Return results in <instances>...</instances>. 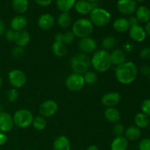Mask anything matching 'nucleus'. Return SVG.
Returning <instances> with one entry per match:
<instances>
[{
	"instance_id": "f257e3e1",
	"label": "nucleus",
	"mask_w": 150,
	"mask_h": 150,
	"mask_svg": "<svg viewBox=\"0 0 150 150\" xmlns=\"http://www.w3.org/2000/svg\"><path fill=\"white\" fill-rule=\"evenodd\" d=\"M138 69L132 62H125L117 66L115 70V77L119 83L122 84H130L136 80Z\"/></svg>"
},
{
	"instance_id": "f03ea898",
	"label": "nucleus",
	"mask_w": 150,
	"mask_h": 150,
	"mask_svg": "<svg viewBox=\"0 0 150 150\" xmlns=\"http://www.w3.org/2000/svg\"><path fill=\"white\" fill-rule=\"evenodd\" d=\"M91 64L93 68L99 73L107 72L112 65L110 58V53L104 49L96 51L94 52L91 59Z\"/></svg>"
},
{
	"instance_id": "7ed1b4c3",
	"label": "nucleus",
	"mask_w": 150,
	"mask_h": 150,
	"mask_svg": "<svg viewBox=\"0 0 150 150\" xmlns=\"http://www.w3.org/2000/svg\"><path fill=\"white\" fill-rule=\"evenodd\" d=\"M91 65V59L87 54L79 53L73 56L70 61V66L73 73H77L83 76L88 71Z\"/></svg>"
},
{
	"instance_id": "20e7f679",
	"label": "nucleus",
	"mask_w": 150,
	"mask_h": 150,
	"mask_svg": "<svg viewBox=\"0 0 150 150\" xmlns=\"http://www.w3.org/2000/svg\"><path fill=\"white\" fill-rule=\"evenodd\" d=\"M94 29V25L89 19L80 18L73 23L72 26V32L76 37L80 39L90 37Z\"/></svg>"
},
{
	"instance_id": "39448f33",
	"label": "nucleus",
	"mask_w": 150,
	"mask_h": 150,
	"mask_svg": "<svg viewBox=\"0 0 150 150\" xmlns=\"http://www.w3.org/2000/svg\"><path fill=\"white\" fill-rule=\"evenodd\" d=\"M111 18V13L108 10L100 7L94 8L89 13L90 21L92 24L98 27H103L108 25Z\"/></svg>"
},
{
	"instance_id": "423d86ee",
	"label": "nucleus",
	"mask_w": 150,
	"mask_h": 150,
	"mask_svg": "<svg viewBox=\"0 0 150 150\" xmlns=\"http://www.w3.org/2000/svg\"><path fill=\"white\" fill-rule=\"evenodd\" d=\"M13 123L20 128H26L32 124L34 116L29 110L21 108L15 112L13 116Z\"/></svg>"
},
{
	"instance_id": "0eeeda50",
	"label": "nucleus",
	"mask_w": 150,
	"mask_h": 150,
	"mask_svg": "<svg viewBox=\"0 0 150 150\" xmlns=\"http://www.w3.org/2000/svg\"><path fill=\"white\" fill-rule=\"evenodd\" d=\"M8 80L13 88L20 89L26 83V76L22 70L19 69H13L9 72Z\"/></svg>"
},
{
	"instance_id": "6e6552de",
	"label": "nucleus",
	"mask_w": 150,
	"mask_h": 150,
	"mask_svg": "<svg viewBox=\"0 0 150 150\" xmlns=\"http://www.w3.org/2000/svg\"><path fill=\"white\" fill-rule=\"evenodd\" d=\"M65 85L69 90L72 92H79L83 89L85 85L83 76L77 73H72L66 79Z\"/></svg>"
},
{
	"instance_id": "1a4fd4ad",
	"label": "nucleus",
	"mask_w": 150,
	"mask_h": 150,
	"mask_svg": "<svg viewBox=\"0 0 150 150\" xmlns=\"http://www.w3.org/2000/svg\"><path fill=\"white\" fill-rule=\"evenodd\" d=\"M58 111V105L52 100H47L42 102L39 107V112L40 116L48 118L55 115Z\"/></svg>"
},
{
	"instance_id": "9d476101",
	"label": "nucleus",
	"mask_w": 150,
	"mask_h": 150,
	"mask_svg": "<svg viewBox=\"0 0 150 150\" xmlns=\"http://www.w3.org/2000/svg\"><path fill=\"white\" fill-rule=\"evenodd\" d=\"M117 8L122 14L130 16L136 12L137 3L134 0H119L117 3Z\"/></svg>"
},
{
	"instance_id": "9b49d317",
	"label": "nucleus",
	"mask_w": 150,
	"mask_h": 150,
	"mask_svg": "<svg viewBox=\"0 0 150 150\" xmlns=\"http://www.w3.org/2000/svg\"><path fill=\"white\" fill-rule=\"evenodd\" d=\"M78 45H79V48L81 51V53L86 54L95 52L97 49V42L94 38H91V37L80 39Z\"/></svg>"
},
{
	"instance_id": "f8f14e48",
	"label": "nucleus",
	"mask_w": 150,
	"mask_h": 150,
	"mask_svg": "<svg viewBox=\"0 0 150 150\" xmlns=\"http://www.w3.org/2000/svg\"><path fill=\"white\" fill-rule=\"evenodd\" d=\"M121 95L117 92H109L103 95L101 98V103L107 108L115 107L121 101Z\"/></svg>"
},
{
	"instance_id": "ddd939ff",
	"label": "nucleus",
	"mask_w": 150,
	"mask_h": 150,
	"mask_svg": "<svg viewBox=\"0 0 150 150\" xmlns=\"http://www.w3.org/2000/svg\"><path fill=\"white\" fill-rule=\"evenodd\" d=\"M13 125V117L8 113L0 111V132L5 133L10 131Z\"/></svg>"
},
{
	"instance_id": "4468645a",
	"label": "nucleus",
	"mask_w": 150,
	"mask_h": 150,
	"mask_svg": "<svg viewBox=\"0 0 150 150\" xmlns=\"http://www.w3.org/2000/svg\"><path fill=\"white\" fill-rule=\"evenodd\" d=\"M129 35L133 40L141 42L144 40L146 34L145 32L144 29L139 24L136 26H130V29H129Z\"/></svg>"
},
{
	"instance_id": "2eb2a0df",
	"label": "nucleus",
	"mask_w": 150,
	"mask_h": 150,
	"mask_svg": "<svg viewBox=\"0 0 150 150\" xmlns=\"http://www.w3.org/2000/svg\"><path fill=\"white\" fill-rule=\"evenodd\" d=\"M55 20L52 15L45 13L41 15L38 20V26L42 30H49L54 26Z\"/></svg>"
},
{
	"instance_id": "dca6fc26",
	"label": "nucleus",
	"mask_w": 150,
	"mask_h": 150,
	"mask_svg": "<svg viewBox=\"0 0 150 150\" xmlns=\"http://www.w3.org/2000/svg\"><path fill=\"white\" fill-rule=\"evenodd\" d=\"M30 35L29 33L25 29L21 31H18L15 33L14 41L13 42L16 44L17 46H20L23 48L26 46L30 42Z\"/></svg>"
},
{
	"instance_id": "f3484780",
	"label": "nucleus",
	"mask_w": 150,
	"mask_h": 150,
	"mask_svg": "<svg viewBox=\"0 0 150 150\" xmlns=\"http://www.w3.org/2000/svg\"><path fill=\"white\" fill-rule=\"evenodd\" d=\"M74 7L76 11L81 16H86V15L89 14L91 11L93 10L92 3L89 2L86 0L77 1L75 4Z\"/></svg>"
},
{
	"instance_id": "a211bd4d",
	"label": "nucleus",
	"mask_w": 150,
	"mask_h": 150,
	"mask_svg": "<svg viewBox=\"0 0 150 150\" xmlns=\"http://www.w3.org/2000/svg\"><path fill=\"white\" fill-rule=\"evenodd\" d=\"M28 24L27 20L23 16H16L10 21V27L15 32L23 30Z\"/></svg>"
},
{
	"instance_id": "6ab92c4d",
	"label": "nucleus",
	"mask_w": 150,
	"mask_h": 150,
	"mask_svg": "<svg viewBox=\"0 0 150 150\" xmlns=\"http://www.w3.org/2000/svg\"><path fill=\"white\" fill-rule=\"evenodd\" d=\"M54 150H70L71 144L67 137L64 136H58L53 144Z\"/></svg>"
},
{
	"instance_id": "aec40b11",
	"label": "nucleus",
	"mask_w": 150,
	"mask_h": 150,
	"mask_svg": "<svg viewBox=\"0 0 150 150\" xmlns=\"http://www.w3.org/2000/svg\"><path fill=\"white\" fill-rule=\"evenodd\" d=\"M114 30L120 33H125L130 29V26L128 20L125 18H118L113 23Z\"/></svg>"
},
{
	"instance_id": "412c9836",
	"label": "nucleus",
	"mask_w": 150,
	"mask_h": 150,
	"mask_svg": "<svg viewBox=\"0 0 150 150\" xmlns=\"http://www.w3.org/2000/svg\"><path fill=\"white\" fill-rule=\"evenodd\" d=\"M128 140L125 136H116L111 144V150H127Z\"/></svg>"
},
{
	"instance_id": "4be33fe9",
	"label": "nucleus",
	"mask_w": 150,
	"mask_h": 150,
	"mask_svg": "<svg viewBox=\"0 0 150 150\" xmlns=\"http://www.w3.org/2000/svg\"><path fill=\"white\" fill-rule=\"evenodd\" d=\"M111 64L117 66L126 62V55L122 49H115L110 54Z\"/></svg>"
},
{
	"instance_id": "5701e85b",
	"label": "nucleus",
	"mask_w": 150,
	"mask_h": 150,
	"mask_svg": "<svg viewBox=\"0 0 150 150\" xmlns=\"http://www.w3.org/2000/svg\"><path fill=\"white\" fill-rule=\"evenodd\" d=\"M105 118L108 122L111 123H117L120 120L121 118V114L119 110L116 108L115 107H110L107 108V109L105 111L104 113Z\"/></svg>"
},
{
	"instance_id": "b1692460",
	"label": "nucleus",
	"mask_w": 150,
	"mask_h": 150,
	"mask_svg": "<svg viewBox=\"0 0 150 150\" xmlns=\"http://www.w3.org/2000/svg\"><path fill=\"white\" fill-rule=\"evenodd\" d=\"M75 38H76V36L72 31H67L64 33L59 32V33L56 34L55 37H54L56 42H62L64 45L73 43L75 40Z\"/></svg>"
},
{
	"instance_id": "393cba45",
	"label": "nucleus",
	"mask_w": 150,
	"mask_h": 150,
	"mask_svg": "<svg viewBox=\"0 0 150 150\" xmlns=\"http://www.w3.org/2000/svg\"><path fill=\"white\" fill-rule=\"evenodd\" d=\"M136 17L142 23H147L150 21V10L146 6H140L136 10Z\"/></svg>"
},
{
	"instance_id": "a878e982",
	"label": "nucleus",
	"mask_w": 150,
	"mask_h": 150,
	"mask_svg": "<svg viewBox=\"0 0 150 150\" xmlns=\"http://www.w3.org/2000/svg\"><path fill=\"white\" fill-rule=\"evenodd\" d=\"M142 132L141 129L136 126H130L125 130V137L127 140L136 141L141 137Z\"/></svg>"
},
{
	"instance_id": "bb28decb",
	"label": "nucleus",
	"mask_w": 150,
	"mask_h": 150,
	"mask_svg": "<svg viewBox=\"0 0 150 150\" xmlns=\"http://www.w3.org/2000/svg\"><path fill=\"white\" fill-rule=\"evenodd\" d=\"M12 6H13V10L16 13L23 14L28 10L29 1L28 0H13Z\"/></svg>"
},
{
	"instance_id": "cd10ccee",
	"label": "nucleus",
	"mask_w": 150,
	"mask_h": 150,
	"mask_svg": "<svg viewBox=\"0 0 150 150\" xmlns=\"http://www.w3.org/2000/svg\"><path fill=\"white\" fill-rule=\"evenodd\" d=\"M53 54L57 57H63L67 54V49L64 43L60 42H54L51 46Z\"/></svg>"
},
{
	"instance_id": "c85d7f7f",
	"label": "nucleus",
	"mask_w": 150,
	"mask_h": 150,
	"mask_svg": "<svg viewBox=\"0 0 150 150\" xmlns=\"http://www.w3.org/2000/svg\"><path fill=\"white\" fill-rule=\"evenodd\" d=\"M76 2V0H57V7L62 13H68Z\"/></svg>"
},
{
	"instance_id": "c756f323",
	"label": "nucleus",
	"mask_w": 150,
	"mask_h": 150,
	"mask_svg": "<svg viewBox=\"0 0 150 150\" xmlns=\"http://www.w3.org/2000/svg\"><path fill=\"white\" fill-rule=\"evenodd\" d=\"M134 122L136 127L140 129H144L149 126L150 121L149 117L146 114H144V113H139L135 117Z\"/></svg>"
},
{
	"instance_id": "7c9ffc66",
	"label": "nucleus",
	"mask_w": 150,
	"mask_h": 150,
	"mask_svg": "<svg viewBox=\"0 0 150 150\" xmlns=\"http://www.w3.org/2000/svg\"><path fill=\"white\" fill-rule=\"evenodd\" d=\"M57 23L61 28H63V29L68 28L72 23V19L70 14L68 13H62L59 16Z\"/></svg>"
},
{
	"instance_id": "2f4dec72",
	"label": "nucleus",
	"mask_w": 150,
	"mask_h": 150,
	"mask_svg": "<svg viewBox=\"0 0 150 150\" xmlns=\"http://www.w3.org/2000/svg\"><path fill=\"white\" fill-rule=\"evenodd\" d=\"M32 126L38 131H42L46 127L47 121L45 117L42 116H37L34 118L32 122Z\"/></svg>"
},
{
	"instance_id": "473e14b6",
	"label": "nucleus",
	"mask_w": 150,
	"mask_h": 150,
	"mask_svg": "<svg viewBox=\"0 0 150 150\" xmlns=\"http://www.w3.org/2000/svg\"><path fill=\"white\" fill-rule=\"evenodd\" d=\"M101 45L104 50L112 49L117 45V40L114 37L107 36L103 39Z\"/></svg>"
},
{
	"instance_id": "72a5a7b5",
	"label": "nucleus",
	"mask_w": 150,
	"mask_h": 150,
	"mask_svg": "<svg viewBox=\"0 0 150 150\" xmlns=\"http://www.w3.org/2000/svg\"><path fill=\"white\" fill-rule=\"evenodd\" d=\"M83 80H84L85 83H87V84L92 85L94 84L97 82L98 81V76H97L96 73L93 71H89L88 70L86 73H85L83 75Z\"/></svg>"
},
{
	"instance_id": "f704fd0d",
	"label": "nucleus",
	"mask_w": 150,
	"mask_h": 150,
	"mask_svg": "<svg viewBox=\"0 0 150 150\" xmlns=\"http://www.w3.org/2000/svg\"><path fill=\"white\" fill-rule=\"evenodd\" d=\"M7 100H8L10 102H15V101L17 100L18 99L19 97V94L17 89L13 88V89H9L7 94Z\"/></svg>"
},
{
	"instance_id": "c9c22d12",
	"label": "nucleus",
	"mask_w": 150,
	"mask_h": 150,
	"mask_svg": "<svg viewBox=\"0 0 150 150\" xmlns=\"http://www.w3.org/2000/svg\"><path fill=\"white\" fill-rule=\"evenodd\" d=\"M125 127L120 123H115L113 127V133L116 136H122V134L125 133Z\"/></svg>"
},
{
	"instance_id": "e433bc0d",
	"label": "nucleus",
	"mask_w": 150,
	"mask_h": 150,
	"mask_svg": "<svg viewBox=\"0 0 150 150\" xmlns=\"http://www.w3.org/2000/svg\"><path fill=\"white\" fill-rule=\"evenodd\" d=\"M142 113L146 114L147 117H150V99H146L142 102Z\"/></svg>"
},
{
	"instance_id": "4c0bfd02",
	"label": "nucleus",
	"mask_w": 150,
	"mask_h": 150,
	"mask_svg": "<svg viewBox=\"0 0 150 150\" xmlns=\"http://www.w3.org/2000/svg\"><path fill=\"white\" fill-rule=\"evenodd\" d=\"M23 54H24V50L23 48L20 46H16L12 51V55L14 58L16 59H19L21 58V57H23Z\"/></svg>"
},
{
	"instance_id": "58836bf2",
	"label": "nucleus",
	"mask_w": 150,
	"mask_h": 150,
	"mask_svg": "<svg viewBox=\"0 0 150 150\" xmlns=\"http://www.w3.org/2000/svg\"><path fill=\"white\" fill-rule=\"evenodd\" d=\"M139 150H150V139H144L139 142Z\"/></svg>"
},
{
	"instance_id": "ea45409f",
	"label": "nucleus",
	"mask_w": 150,
	"mask_h": 150,
	"mask_svg": "<svg viewBox=\"0 0 150 150\" xmlns=\"http://www.w3.org/2000/svg\"><path fill=\"white\" fill-rule=\"evenodd\" d=\"M139 57L144 60L150 59V48L146 47L142 48L139 52Z\"/></svg>"
},
{
	"instance_id": "a19ab883",
	"label": "nucleus",
	"mask_w": 150,
	"mask_h": 150,
	"mask_svg": "<svg viewBox=\"0 0 150 150\" xmlns=\"http://www.w3.org/2000/svg\"><path fill=\"white\" fill-rule=\"evenodd\" d=\"M15 33H16V32L13 31V29H9V30H7L5 32V38L7 39V40L10 41V42H13L14 41Z\"/></svg>"
},
{
	"instance_id": "79ce46f5",
	"label": "nucleus",
	"mask_w": 150,
	"mask_h": 150,
	"mask_svg": "<svg viewBox=\"0 0 150 150\" xmlns=\"http://www.w3.org/2000/svg\"><path fill=\"white\" fill-rule=\"evenodd\" d=\"M140 71L142 74L144 76H148L150 75V67L147 64L142 66L140 69Z\"/></svg>"
},
{
	"instance_id": "37998d69",
	"label": "nucleus",
	"mask_w": 150,
	"mask_h": 150,
	"mask_svg": "<svg viewBox=\"0 0 150 150\" xmlns=\"http://www.w3.org/2000/svg\"><path fill=\"white\" fill-rule=\"evenodd\" d=\"M35 2L41 7H47L51 3L52 0H35Z\"/></svg>"
},
{
	"instance_id": "c03bdc74",
	"label": "nucleus",
	"mask_w": 150,
	"mask_h": 150,
	"mask_svg": "<svg viewBox=\"0 0 150 150\" xmlns=\"http://www.w3.org/2000/svg\"><path fill=\"white\" fill-rule=\"evenodd\" d=\"M127 20H128L130 26H136V25H139V21H138L137 18H136V16H130V17L127 19Z\"/></svg>"
},
{
	"instance_id": "a18cd8bd",
	"label": "nucleus",
	"mask_w": 150,
	"mask_h": 150,
	"mask_svg": "<svg viewBox=\"0 0 150 150\" xmlns=\"http://www.w3.org/2000/svg\"><path fill=\"white\" fill-rule=\"evenodd\" d=\"M7 142V136L4 133L0 132V146L5 144Z\"/></svg>"
},
{
	"instance_id": "49530a36",
	"label": "nucleus",
	"mask_w": 150,
	"mask_h": 150,
	"mask_svg": "<svg viewBox=\"0 0 150 150\" xmlns=\"http://www.w3.org/2000/svg\"><path fill=\"white\" fill-rule=\"evenodd\" d=\"M4 31H5V24H4V21L0 18V36L4 35Z\"/></svg>"
},
{
	"instance_id": "de8ad7c7",
	"label": "nucleus",
	"mask_w": 150,
	"mask_h": 150,
	"mask_svg": "<svg viewBox=\"0 0 150 150\" xmlns=\"http://www.w3.org/2000/svg\"><path fill=\"white\" fill-rule=\"evenodd\" d=\"M144 30L146 35L150 37V21H149L146 23V25H145Z\"/></svg>"
},
{
	"instance_id": "09e8293b",
	"label": "nucleus",
	"mask_w": 150,
	"mask_h": 150,
	"mask_svg": "<svg viewBox=\"0 0 150 150\" xmlns=\"http://www.w3.org/2000/svg\"><path fill=\"white\" fill-rule=\"evenodd\" d=\"M86 150H100V149L99 148H98L97 146H95V145H91V146H88Z\"/></svg>"
},
{
	"instance_id": "8fccbe9b",
	"label": "nucleus",
	"mask_w": 150,
	"mask_h": 150,
	"mask_svg": "<svg viewBox=\"0 0 150 150\" xmlns=\"http://www.w3.org/2000/svg\"><path fill=\"white\" fill-rule=\"evenodd\" d=\"M86 1H89V2L92 3V4H95V3H97L98 1H99L100 0H86Z\"/></svg>"
},
{
	"instance_id": "3c124183",
	"label": "nucleus",
	"mask_w": 150,
	"mask_h": 150,
	"mask_svg": "<svg viewBox=\"0 0 150 150\" xmlns=\"http://www.w3.org/2000/svg\"><path fill=\"white\" fill-rule=\"evenodd\" d=\"M134 1H136V3H137V2H139V3H140V2H143V1H144V0H134Z\"/></svg>"
},
{
	"instance_id": "603ef678",
	"label": "nucleus",
	"mask_w": 150,
	"mask_h": 150,
	"mask_svg": "<svg viewBox=\"0 0 150 150\" xmlns=\"http://www.w3.org/2000/svg\"><path fill=\"white\" fill-rule=\"evenodd\" d=\"M1 85H2V80H1V78L0 77V88H1Z\"/></svg>"
},
{
	"instance_id": "864d4df0",
	"label": "nucleus",
	"mask_w": 150,
	"mask_h": 150,
	"mask_svg": "<svg viewBox=\"0 0 150 150\" xmlns=\"http://www.w3.org/2000/svg\"><path fill=\"white\" fill-rule=\"evenodd\" d=\"M149 129H150V122H149Z\"/></svg>"
},
{
	"instance_id": "5fc2aeb1",
	"label": "nucleus",
	"mask_w": 150,
	"mask_h": 150,
	"mask_svg": "<svg viewBox=\"0 0 150 150\" xmlns=\"http://www.w3.org/2000/svg\"><path fill=\"white\" fill-rule=\"evenodd\" d=\"M149 81H150V75L149 76Z\"/></svg>"
}]
</instances>
